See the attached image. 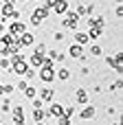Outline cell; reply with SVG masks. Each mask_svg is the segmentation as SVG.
Returning <instances> with one entry per match:
<instances>
[{
    "label": "cell",
    "instance_id": "cell-1",
    "mask_svg": "<svg viewBox=\"0 0 123 125\" xmlns=\"http://www.w3.org/2000/svg\"><path fill=\"white\" fill-rule=\"evenodd\" d=\"M62 29H70V31H77L79 29V15L75 11H66L64 13V20H62Z\"/></svg>",
    "mask_w": 123,
    "mask_h": 125
},
{
    "label": "cell",
    "instance_id": "cell-2",
    "mask_svg": "<svg viewBox=\"0 0 123 125\" xmlns=\"http://www.w3.org/2000/svg\"><path fill=\"white\" fill-rule=\"evenodd\" d=\"M37 77H40L44 83H53V81H55V66H53V64H51V66H42L40 73H37Z\"/></svg>",
    "mask_w": 123,
    "mask_h": 125
},
{
    "label": "cell",
    "instance_id": "cell-3",
    "mask_svg": "<svg viewBox=\"0 0 123 125\" xmlns=\"http://www.w3.org/2000/svg\"><path fill=\"white\" fill-rule=\"evenodd\" d=\"M24 31H26V24H24V22H20V20H11V24H9V31H7V33H11V35L20 37Z\"/></svg>",
    "mask_w": 123,
    "mask_h": 125
},
{
    "label": "cell",
    "instance_id": "cell-4",
    "mask_svg": "<svg viewBox=\"0 0 123 125\" xmlns=\"http://www.w3.org/2000/svg\"><path fill=\"white\" fill-rule=\"evenodd\" d=\"M37 99H42V101H53V99H55V90L48 88V86H44V88L37 90Z\"/></svg>",
    "mask_w": 123,
    "mask_h": 125
},
{
    "label": "cell",
    "instance_id": "cell-5",
    "mask_svg": "<svg viewBox=\"0 0 123 125\" xmlns=\"http://www.w3.org/2000/svg\"><path fill=\"white\" fill-rule=\"evenodd\" d=\"M26 68H29L26 59H22V62H15V64H11V73H15V75H20V77H24Z\"/></svg>",
    "mask_w": 123,
    "mask_h": 125
},
{
    "label": "cell",
    "instance_id": "cell-6",
    "mask_svg": "<svg viewBox=\"0 0 123 125\" xmlns=\"http://www.w3.org/2000/svg\"><path fill=\"white\" fill-rule=\"evenodd\" d=\"M31 18H33V20H37V22H44V20L48 18V11H46L44 7H35V9H33V13H31Z\"/></svg>",
    "mask_w": 123,
    "mask_h": 125
},
{
    "label": "cell",
    "instance_id": "cell-7",
    "mask_svg": "<svg viewBox=\"0 0 123 125\" xmlns=\"http://www.w3.org/2000/svg\"><path fill=\"white\" fill-rule=\"evenodd\" d=\"M46 57H48L51 62H64V59H66V53H62V51H57V48H51V51H46Z\"/></svg>",
    "mask_w": 123,
    "mask_h": 125
},
{
    "label": "cell",
    "instance_id": "cell-8",
    "mask_svg": "<svg viewBox=\"0 0 123 125\" xmlns=\"http://www.w3.org/2000/svg\"><path fill=\"white\" fill-rule=\"evenodd\" d=\"M26 64H29L31 68H35V70H37V68H42V64H44V57H42V55H35V53H33V55L26 59Z\"/></svg>",
    "mask_w": 123,
    "mask_h": 125
},
{
    "label": "cell",
    "instance_id": "cell-9",
    "mask_svg": "<svg viewBox=\"0 0 123 125\" xmlns=\"http://www.w3.org/2000/svg\"><path fill=\"white\" fill-rule=\"evenodd\" d=\"M75 101H77L79 105H88V92H86V88H77V92H75Z\"/></svg>",
    "mask_w": 123,
    "mask_h": 125
},
{
    "label": "cell",
    "instance_id": "cell-10",
    "mask_svg": "<svg viewBox=\"0 0 123 125\" xmlns=\"http://www.w3.org/2000/svg\"><path fill=\"white\" fill-rule=\"evenodd\" d=\"M95 114H97V108H92V105H86V108L79 112L81 121H90V119H95Z\"/></svg>",
    "mask_w": 123,
    "mask_h": 125
},
{
    "label": "cell",
    "instance_id": "cell-11",
    "mask_svg": "<svg viewBox=\"0 0 123 125\" xmlns=\"http://www.w3.org/2000/svg\"><path fill=\"white\" fill-rule=\"evenodd\" d=\"M68 55H70L73 59H79V57L84 55V46H79V44H70V46H68Z\"/></svg>",
    "mask_w": 123,
    "mask_h": 125
},
{
    "label": "cell",
    "instance_id": "cell-12",
    "mask_svg": "<svg viewBox=\"0 0 123 125\" xmlns=\"http://www.w3.org/2000/svg\"><path fill=\"white\" fill-rule=\"evenodd\" d=\"M11 119L13 121H24V108L22 105H13L11 108Z\"/></svg>",
    "mask_w": 123,
    "mask_h": 125
},
{
    "label": "cell",
    "instance_id": "cell-13",
    "mask_svg": "<svg viewBox=\"0 0 123 125\" xmlns=\"http://www.w3.org/2000/svg\"><path fill=\"white\" fill-rule=\"evenodd\" d=\"M33 40H35V35H33V33H29V31H24V33L20 35V44H22V48H24V46H31V44H33Z\"/></svg>",
    "mask_w": 123,
    "mask_h": 125
},
{
    "label": "cell",
    "instance_id": "cell-14",
    "mask_svg": "<svg viewBox=\"0 0 123 125\" xmlns=\"http://www.w3.org/2000/svg\"><path fill=\"white\" fill-rule=\"evenodd\" d=\"M88 42H90L88 33H84V31H77V33H75V44H79V46H86Z\"/></svg>",
    "mask_w": 123,
    "mask_h": 125
},
{
    "label": "cell",
    "instance_id": "cell-15",
    "mask_svg": "<svg viewBox=\"0 0 123 125\" xmlns=\"http://www.w3.org/2000/svg\"><path fill=\"white\" fill-rule=\"evenodd\" d=\"M53 11H55L57 15H64V13L68 11V0H62V2H57V4H53Z\"/></svg>",
    "mask_w": 123,
    "mask_h": 125
},
{
    "label": "cell",
    "instance_id": "cell-16",
    "mask_svg": "<svg viewBox=\"0 0 123 125\" xmlns=\"http://www.w3.org/2000/svg\"><path fill=\"white\" fill-rule=\"evenodd\" d=\"M86 33H88V37H90V40H99V37L103 35V29H99V26H90Z\"/></svg>",
    "mask_w": 123,
    "mask_h": 125
},
{
    "label": "cell",
    "instance_id": "cell-17",
    "mask_svg": "<svg viewBox=\"0 0 123 125\" xmlns=\"http://www.w3.org/2000/svg\"><path fill=\"white\" fill-rule=\"evenodd\" d=\"M55 79H59V81H68V79H70V70H68V68H59V70H55Z\"/></svg>",
    "mask_w": 123,
    "mask_h": 125
},
{
    "label": "cell",
    "instance_id": "cell-18",
    "mask_svg": "<svg viewBox=\"0 0 123 125\" xmlns=\"http://www.w3.org/2000/svg\"><path fill=\"white\" fill-rule=\"evenodd\" d=\"M22 94H24V99H29V101H31V99H35V97H37V88L29 83V86H26V90H24Z\"/></svg>",
    "mask_w": 123,
    "mask_h": 125
},
{
    "label": "cell",
    "instance_id": "cell-19",
    "mask_svg": "<svg viewBox=\"0 0 123 125\" xmlns=\"http://www.w3.org/2000/svg\"><path fill=\"white\" fill-rule=\"evenodd\" d=\"M15 4H2V18H13Z\"/></svg>",
    "mask_w": 123,
    "mask_h": 125
},
{
    "label": "cell",
    "instance_id": "cell-20",
    "mask_svg": "<svg viewBox=\"0 0 123 125\" xmlns=\"http://www.w3.org/2000/svg\"><path fill=\"white\" fill-rule=\"evenodd\" d=\"M88 53H90V55H92V57H101V55H103V48H101V46H99V44H92V46H90V51H88Z\"/></svg>",
    "mask_w": 123,
    "mask_h": 125
},
{
    "label": "cell",
    "instance_id": "cell-21",
    "mask_svg": "<svg viewBox=\"0 0 123 125\" xmlns=\"http://www.w3.org/2000/svg\"><path fill=\"white\" fill-rule=\"evenodd\" d=\"M31 116H33V121H35V123H42V121L46 119V116H44V110H33V112H31Z\"/></svg>",
    "mask_w": 123,
    "mask_h": 125
},
{
    "label": "cell",
    "instance_id": "cell-22",
    "mask_svg": "<svg viewBox=\"0 0 123 125\" xmlns=\"http://www.w3.org/2000/svg\"><path fill=\"white\" fill-rule=\"evenodd\" d=\"M35 77H37V73H35V68H31V66H29V68H26V73H24V79H26V81L31 83V81H33Z\"/></svg>",
    "mask_w": 123,
    "mask_h": 125
},
{
    "label": "cell",
    "instance_id": "cell-23",
    "mask_svg": "<svg viewBox=\"0 0 123 125\" xmlns=\"http://www.w3.org/2000/svg\"><path fill=\"white\" fill-rule=\"evenodd\" d=\"M13 92H15V86L13 83H4L2 90H0V94H13Z\"/></svg>",
    "mask_w": 123,
    "mask_h": 125
},
{
    "label": "cell",
    "instance_id": "cell-24",
    "mask_svg": "<svg viewBox=\"0 0 123 125\" xmlns=\"http://www.w3.org/2000/svg\"><path fill=\"white\" fill-rule=\"evenodd\" d=\"M11 108H13V105H11V101H9V99H4V101H2V105H0V112H4V114H7V112H11Z\"/></svg>",
    "mask_w": 123,
    "mask_h": 125
},
{
    "label": "cell",
    "instance_id": "cell-25",
    "mask_svg": "<svg viewBox=\"0 0 123 125\" xmlns=\"http://www.w3.org/2000/svg\"><path fill=\"white\" fill-rule=\"evenodd\" d=\"M46 51H48V48H46V46H44V44H37V46H35V51H33V53H35V55H42V57H44V55H46Z\"/></svg>",
    "mask_w": 123,
    "mask_h": 125
},
{
    "label": "cell",
    "instance_id": "cell-26",
    "mask_svg": "<svg viewBox=\"0 0 123 125\" xmlns=\"http://www.w3.org/2000/svg\"><path fill=\"white\" fill-rule=\"evenodd\" d=\"M26 86H29V81H26V79H20V81H18V86H15V90H18V92H24V90H26Z\"/></svg>",
    "mask_w": 123,
    "mask_h": 125
},
{
    "label": "cell",
    "instance_id": "cell-27",
    "mask_svg": "<svg viewBox=\"0 0 123 125\" xmlns=\"http://www.w3.org/2000/svg\"><path fill=\"white\" fill-rule=\"evenodd\" d=\"M7 51H9V46H7V42L0 37V57H7Z\"/></svg>",
    "mask_w": 123,
    "mask_h": 125
},
{
    "label": "cell",
    "instance_id": "cell-28",
    "mask_svg": "<svg viewBox=\"0 0 123 125\" xmlns=\"http://www.w3.org/2000/svg\"><path fill=\"white\" fill-rule=\"evenodd\" d=\"M119 88H123V79H117V81H114V83H112V86H110L108 90H110V92H117Z\"/></svg>",
    "mask_w": 123,
    "mask_h": 125
},
{
    "label": "cell",
    "instance_id": "cell-29",
    "mask_svg": "<svg viewBox=\"0 0 123 125\" xmlns=\"http://www.w3.org/2000/svg\"><path fill=\"white\" fill-rule=\"evenodd\" d=\"M22 59H26V57H24V55H20V53H15V55H11L9 64H15V62H22Z\"/></svg>",
    "mask_w": 123,
    "mask_h": 125
},
{
    "label": "cell",
    "instance_id": "cell-30",
    "mask_svg": "<svg viewBox=\"0 0 123 125\" xmlns=\"http://www.w3.org/2000/svg\"><path fill=\"white\" fill-rule=\"evenodd\" d=\"M31 101H33V110H42V105H44V101H42V99H37V97H35V99H31Z\"/></svg>",
    "mask_w": 123,
    "mask_h": 125
},
{
    "label": "cell",
    "instance_id": "cell-31",
    "mask_svg": "<svg viewBox=\"0 0 123 125\" xmlns=\"http://www.w3.org/2000/svg\"><path fill=\"white\" fill-rule=\"evenodd\" d=\"M57 2H62V0H44V9H46V11H51V9H53V4H57Z\"/></svg>",
    "mask_w": 123,
    "mask_h": 125
},
{
    "label": "cell",
    "instance_id": "cell-32",
    "mask_svg": "<svg viewBox=\"0 0 123 125\" xmlns=\"http://www.w3.org/2000/svg\"><path fill=\"white\" fill-rule=\"evenodd\" d=\"M57 125H70V119L62 114V116H57Z\"/></svg>",
    "mask_w": 123,
    "mask_h": 125
},
{
    "label": "cell",
    "instance_id": "cell-33",
    "mask_svg": "<svg viewBox=\"0 0 123 125\" xmlns=\"http://www.w3.org/2000/svg\"><path fill=\"white\" fill-rule=\"evenodd\" d=\"M64 37H66V35H64L62 31H55V33H53V40H55V42H64Z\"/></svg>",
    "mask_w": 123,
    "mask_h": 125
},
{
    "label": "cell",
    "instance_id": "cell-34",
    "mask_svg": "<svg viewBox=\"0 0 123 125\" xmlns=\"http://www.w3.org/2000/svg\"><path fill=\"white\" fill-rule=\"evenodd\" d=\"M73 114H75V108H70V105H64V116H68V119H70Z\"/></svg>",
    "mask_w": 123,
    "mask_h": 125
},
{
    "label": "cell",
    "instance_id": "cell-35",
    "mask_svg": "<svg viewBox=\"0 0 123 125\" xmlns=\"http://www.w3.org/2000/svg\"><path fill=\"white\" fill-rule=\"evenodd\" d=\"M75 13H77V15H79V18H84V15H86V4H79V7H77V11H75Z\"/></svg>",
    "mask_w": 123,
    "mask_h": 125
},
{
    "label": "cell",
    "instance_id": "cell-36",
    "mask_svg": "<svg viewBox=\"0 0 123 125\" xmlns=\"http://www.w3.org/2000/svg\"><path fill=\"white\" fill-rule=\"evenodd\" d=\"M114 13H117V18H123V4H119V7L114 9Z\"/></svg>",
    "mask_w": 123,
    "mask_h": 125
},
{
    "label": "cell",
    "instance_id": "cell-37",
    "mask_svg": "<svg viewBox=\"0 0 123 125\" xmlns=\"http://www.w3.org/2000/svg\"><path fill=\"white\" fill-rule=\"evenodd\" d=\"M79 73H81V75H84V77H86V75H88V73H90V66H84V68H81V70H79Z\"/></svg>",
    "mask_w": 123,
    "mask_h": 125
},
{
    "label": "cell",
    "instance_id": "cell-38",
    "mask_svg": "<svg viewBox=\"0 0 123 125\" xmlns=\"http://www.w3.org/2000/svg\"><path fill=\"white\" fill-rule=\"evenodd\" d=\"M2 4H15V0H0Z\"/></svg>",
    "mask_w": 123,
    "mask_h": 125
},
{
    "label": "cell",
    "instance_id": "cell-39",
    "mask_svg": "<svg viewBox=\"0 0 123 125\" xmlns=\"http://www.w3.org/2000/svg\"><path fill=\"white\" fill-rule=\"evenodd\" d=\"M4 31H7V29H4V22H2V20H0V35H2V33H4Z\"/></svg>",
    "mask_w": 123,
    "mask_h": 125
},
{
    "label": "cell",
    "instance_id": "cell-40",
    "mask_svg": "<svg viewBox=\"0 0 123 125\" xmlns=\"http://www.w3.org/2000/svg\"><path fill=\"white\" fill-rule=\"evenodd\" d=\"M13 125H26L24 121H13Z\"/></svg>",
    "mask_w": 123,
    "mask_h": 125
},
{
    "label": "cell",
    "instance_id": "cell-41",
    "mask_svg": "<svg viewBox=\"0 0 123 125\" xmlns=\"http://www.w3.org/2000/svg\"><path fill=\"white\" fill-rule=\"evenodd\" d=\"M33 125H46V123H44V121H42V123H33Z\"/></svg>",
    "mask_w": 123,
    "mask_h": 125
},
{
    "label": "cell",
    "instance_id": "cell-42",
    "mask_svg": "<svg viewBox=\"0 0 123 125\" xmlns=\"http://www.w3.org/2000/svg\"><path fill=\"white\" fill-rule=\"evenodd\" d=\"M110 125H121V123H110Z\"/></svg>",
    "mask_w": 123,
    "mask_h": 125
},
{
    "label": "cell",
    "instance_id": "cell-43",
    "mask_svg": "<svg viewBox=\"0 0 123 125\" xmlns=\"http://www.w3.org/2000/svg\"><path fill=\"white\" fill-rule=\"evenodd\" d=\"M18 2H26V0H18Z\"/></svg>",
    "mask_w": 123,
    "mask_h": 125
},
{
    "label": "cell",
    "instance_id": "cell-44",
    "mask_svg": "<svg viewBox=\"0 0 123 125\" xmlns=\"http://www.w3.org/2000/svg\"><path fill=\"white\" fill-rule=\"evenodd\" d=\"M114 2H121V0H114Z\"/></svg>",
    "mask_w": 123,
    "mask_h": 125
},
{
    "label": "cell",
    "instance_id": "cell-45",
    "mask_svg": "<svg viewBox=\"0 0 123 125\" xmlns=\"http://www.w3.org/2000/svg\"><path fill=\"white\" fill-rule=\"evenodd\" d=\"M70 125H73V123H70Z\"/></svg>",
    "mask_w": 123,
    "mask_h": 125
},
{
    "label": "cell",
    "instance_id": "cell-46",
    "mask_svg": "<svg viewBox=\"0 0 123 125\" xmlns=\"http://www.w3.org/2000/svg\"><path fill=\"white\" fill-rule=\"evenodd\" d=\"M0 125H2V123H0Z\"/></svg>",
    "mask_w": 123,
    "mask_h": 125
}]
</instances>
